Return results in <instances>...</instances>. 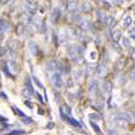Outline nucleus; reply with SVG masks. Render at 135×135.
<instances>
[{
  "mask_svg": "<svg viewBox=\"0 0 135 135\" xmlns=\"http://www.w3.org/2000/svg\"><path fill=\"white\" fill-rule=\"evenodd\" d=\"M89 117H91L92 120H96V122H100V120H101V117H100L97 114H91V115H89Z\"/></svg>",
  "mask_w": 135,
  "mask_h": 135,
  "instance_id": "a878e982",
  "label": "nucleus"
},
{
  "mask_svg": "<svg viewBox=\"0 0 135 135\" xmlns=\"http://www.w3.org/2000/svg\"><path fill=\"white\" fill-rule=\"evenodd\" d=\"M128 28H130V38H131V39H134V38H135V33H134V27H133V26H131V27H128Z\"/></svg>",
  "mask_w": 135,
  "mask_h": 135,
  "instance_id": "c756f323",
  "label": "nucleus"
},
{
  "mask_svg": "<svg viewBox=\"0 0 135 135\" xmlns=\"http://www.w3.org/2000/svg\"><path fill=\"white\" fill-rule=\"evenodd\" d=\"M126 135H133V134H126Z\"/></svg>",
  "mask_w": 135,
  "mask_h": 135,
  "instance_id": "ea45409f",
  "label": "nucleus"
},
{
  "mask_svg": "<svg viewBox=\"0 0 135 135\" xmlns=\"http://www.w3.org/2000/svg\"><path fill=\"white\" fill-rule=\"evenodd\" d=\"M37 97H38V100H39V101H41V103H43V101H45V100H43V97H42V96H41V95H39V93H37Z\"/></svg>",
  "mask_w": 135,
  "mask_h": 135,
  "instance_id": "473e14b6",
  "label": "nucleus"
},
{
  "mask_svg": "<svg viewBox=\"0 0 135 135\" xmlns=\"http://www.w3.org/2000/svg\"><path fill=\"white\" fill-rule=\"evenodd\" d=\"M97 16H99V19L101 22H105V20H107V18H108V16L105 15L104 12H101V11H99V12H97Z\"/></svg>",
  "mask_w": 135,
  "mask_h": 135,
  "instance_id": "412c9836",
  "label": "nucleus"
},
{
  "mask_svg": "<svg viewBox=\"0 0 135 135\" xmlns=\"http://www.w3.org/2000/svg\"><path fill=\"white\" fill-rule=\"evenodd\" d=\"M24 134H26L24 130H14V131H11L10 134H7V135H24Z\"/></svg>",
  "mask_w": 135,
  "mask_h": 135,
  "instance_id": "aec40b11",
  "label": "nucleus"
},
{
  "mask_svg": "<svg viewBox=\"0 0 135 135\" xmlns=\"http://www.w3.org/2000/svg\"><path fill=\"white\" fill-rule=\"evenodd\" d=\"M3 70L5 72V74H7V76H10V77H14V74L11 73L10 70H8V68H7V65H4V66H3Z\"/></svg>",
  "mask_w": 135,
  "mask_h": 135,
  "instance_id": "c85d7f7f",
  "label": "nucleus"
},
{
  "mask_svg": "<svg viewBox=\"0 0 135 135\" xmlns=\"http://www.w3.org/2000/svg\"><path fill=\"white\" fill-rule=\"evenodd\" d=\"M22 119H23V123H24V124H31V123L34 122V120L31 119V117H27V116L22 117Z\"/></svg>",
  "mask_w": 135,
  "mask_h": 135,
  "instance_id": "bb28decb",
  "label": "nucleus"
},
{
  "mask_svg": "<svg viewBox=\"0 0 135 135\" xmlns=\"http://www.w3.org/2000/svg\"><path fill=\"white\" fill-rule=\"evenodd\" d=\"M76 7H77L76 1H72V0H70V1H69V4H68V8L70 11H74V10H76Z\"/></svg>",
  "mask_w": 135,
  "mask_h": 135,
  "instance_id": "b1692460",
  "label": "nucleus"
},
{
  "mask_svg": "<svg viewBox=\"0 0 135 135\" xmlns=\"http://www.w3.org/2000/svg\"><path fill=\"white\" fill-rule=\"evenodd\" d=\"M123 26H124L126 28L127 27H131V26H133V16L131 15H127L124 18V22H123Z\"/></svg>",
  "mask_w": 135,
  "mask_h": 135,
  "instance_id": "f8f14e48",
  "label": "nucleus"
},
{
  "mask_svg": "<svg viewBox=\"0 0 135 135\" xmlns=\"http://www.w3.org/2000/svg\"><path fill=\"white\" fill-rule=\"evenodd\" d=\"M80 47L78 46H69L68 47V54H69V57H70V58H77V57L80 56Z\"/></svg>",
  "mask_w": 135,
  "mask_h": 135,
  "instance_id": "39448f33",
  "label": "nucleus"
},
{
  "mask_svg": "<svg viewBox=\"0 0 135 135\" xmlns=\"http://www.w3.org/2000/svg\"><path fill=\"white\" fill-rule=\"evenodd\" d=\"M89 91H91V93H92V95L96 93V91H97V82H96V81H92V82H91V88H89Z\"/></svg>",
  "mask_w": 135,
  "mask_h": 135,
  "instance_id": "f3484780",
  "label": "nucleus"
},
{
  "mask_svg": "<svg viewBox=\"0 0 135 135\" xmlns=\"http://www.w3.org/2000/svg\"><path fill=\"white\" fill-rule=\"evenodd\" d=\"M33 93H34V92H33V91H30L27 87H26V88H23L22 92H20V95H22L23 97H24V99H30V97H31V95H33Z\"/></svg>",
  "mask_w": 135,
  "mask_h": 135,
  "instance_id": "9d476101",
  "label": "nucleus"
},
{
  "mask_svg": "<svg viewBox=\"0 0 135 135\" xmlns=\"http://www.w3.org/2000/svg\"><path fill=\"white\" fill-rule=\"evenodd\" d=\"M89 58L91 59H95V58H96V56H97V54H96V51H91V54H89Z\"/></svg>",
  "mask_w": 135,
  "mask_h": 135,
  "instance_id": "2f4dec72",
  "label": "nucleus"
},
{
  "mask_svg": "<svg viewBox=\"0 0 135 135\" xmlns=\"http://www.w3.org/2000/svg\"><path fill=\"white\" fill-rule=\"evenodd\" d=\"M61 112H64L65 115L70 116V115H72V110H70V107H68V105H62V107H61Z\"/></svg>",
  "mask_w": 135,
  "mask_h": 135,
  "instance_id": "dca6fc26",
  "label": "nucleus"
},
{
  "mask_svg": "<svg viewBox=\"0 0 135 135\" xmlns=\"http://www.w3.org/2000/svg\"><path fill=\"white\" fill-rule=\"evenodd\" d=\"M8 1H10V0H0V7H1V5H4V4H7Z\"/></svg>",
  "mask_w": 135,
  "mask_h": 135,
  "instance_id": "72a5a7b5",
  "label": "nucleus"
},
{
  "mask_svg": "<svg viewBox=\"0 0 135 135\" xmlns=\"http://www.w3.org/2000/svg\"><path fill=\"white\" fill-rule=\"evenodd\" d=\"M12 111H14V112H15L16 115H19V116H20V117H24V116H26V115L23 114V112H22L20 110H19L18 107H15V105H12Z\"/></svg>",
  "mask_w": 135,
  "mask_h": 135,
  "instance_id": "6ab92c4d",
  "label": "nucleus"
},
{
  "mask_svg": "<svg viewBox=\"0 0 135 135\" xmlns=\"http://www.w3.org/2000/svg\"><path fill=\"white\" fill-rule=\"evenodd\" d=\"M105 73H107V68H105V65H100L99 69H97V76H99V77H104Z\"/></svg>",
  "mask_w": 135,
  "mask_h": 135,
  "instance_id": "4468645a",
  "label": "nucleus"
},
{
  "mask_svg": "<svg viewBox=\"0 0 135 135\" xmlns=\"http://www.w3.org/2000/svg\"><path fill=\"white\" fill-rule=\"evenodd\" d=\"M57 69H58V64H57V61H54V59H50V61L46 62V70H47V72H51V73H54Z\"/></svg>",
  "mask_w": 135,
  "mask_h": 135,
  "instance_id": "0eeeda50",
  "label": "nucleus"
},
{
  "mask_svg": "<svg viewBox=\"0 0 135 135\" xmlns=\"http://www.w3.org/2000/svg\"><path fill=\"white\" fill-rule=\"evenodd\" d=\"M26 105H27L28 108H33L34 105H33V103H30V101H26Z\"/></svg>",
  "mask_w": 135,
  "mask_h": 135,
  "instance_id": "c9c22d12",
  "label": "nucleus"
},
{
  "mask_svg": "<svg viewBox=\"0 0 135 135\" xmlns=\"http://www.w3.org/2000/svg\"><path fill=\"white\" fill-rule=\"evenodd\" d=\"M59 18V8H54L53 14H51V23H57Z\"/></svg>",
  "mask_w": 135,
  "mask_h": 135,
  "instance_id": "1a4fd4ad",
  "label": "nucleus"
},
{
  "mask_svg": "<svg viewBox=\"0 0 135 135\" xmlns=\"http://www.w3.org/2000/svg\"><path fill=\"white\" fill-rule=\"evenodd\" d=\"M10 28H11L10 22H7V20H4V19H1V20H0V37H4L5 34L10 31Z\"/></svg>",
  "mask_w": 135,
  "mask_h": 135,
  "instance_id": "20e7f679",
  "label": "nucleus"
},
{
  "mask_svg": "<svg viewBox=\"0 0 135 135\" xmlns=\"http://www.w3.org/2000/svg\"><path fill=\"white\" fill-rule=\"evenodd\" d=\"M18 34H19L20 37H26V35H27V28H26L24 24H19V27H18Z\"/></svg>",
  "mask_w": 135,
  "mask_h": 135,
  "instance_id": "ddd939ff",
  "label": "nucleus"
},
{
  "mask_svg": "<svg viewBox=\"0 0 135 135\" xmlns=\"http://www.w3.org/2000/svg\"><path fill=\"white\" fill-rule=\"evenodd\" d=\"M89 124H91V127L93 128V131L96 133V135H103V133H101V128H100L99 126L96 124V122H93V120H92V122H89Z\"/></svg>",
  "mask_w": 135,
  "mask_h": 135,
  "instance_id": "9b49d317",
  "label": "nucleus"
},
{
  "mask_svg": "<svg viewBox=\"0 0 135 135\" xmlns=\"http://www.w3.org/2000/svg\"><path fill=\"white\" fill-rule=\"evenodd\" d=\"M0 97H1V99H5V100H7V96H5V95L3 93V92H1V93H0Z\"/></svg>",
  "mask_w": 135,
  "mask_h": 135,
  "instance_id": "e433bc0d",
  "label": "nucleus"
},
{
  "mask_svg": "<svg viewBox=\"0 0 135 135\" xmlns=\"http://www.w3.org/2000/svg\"><path fill=\"white\" fill-rule=\"evenodd\" d=\"M107 23H108V26H110V27H112V26H114V23H115L114 18H107Z\"/></svg>",
  "mask_w": 135,
  "mask_h": 135,
  "instance_id": "7c9ffc66",
  "label": "nucleus"
},
{
  "mask_svg": "<svg viewBox=\"0 0 135 135\" xmlns=\"http://www.w3.org/2000/svg\"><path fill=\"white\" fill-rule=\"evenodd\" d=\"M33 80H34V82H35V85H37V87H39V88H41V89H42V88H43V84H42V82H41V81H39V80H38V77L33 76Z\"/></svg>",
  "mask_w": 135,
  "mask_h": 135,
  "instance_id": "5701e85b",
  "label": "nucleus"
},
{
  "mask_svg": "<svg viewBox=\"0 0 135 135\" xmlns=\"http://www.w3.org/2000/svg\"><path fill=\"white\" fill-rule=\"evenodd\" d=\"M114 4H120V0H112Z\"/></svg>",
  "mask_w": 135,
  "mask_h": 135,
  "instance_id": "4c0bfd02",
  "label": "nucleus"
},
{
  "mask_svg": "<svg viewBox=\"0 0 135 135\" xmlns=\"http://www.w3.org/2000/svg\"><path fill=\"white\" fill-rule=\"evenodd\" d=\"M81 10L84 11V12H89V11H91V5L88 4V3H84V4L81 5Z\"/></svg>",
  "mask_w": 135,
  "mask_h": 135,
  "instance_id": "4be33fe9",
  "label": "nucleus"
},
{
  "mask_svg": "<svg viewBox=\"0 0 135 135\" xmlns=\"http://www.w3.org/2000/svg\"><path fill=\"white\" fill-rule=\"evenodd\" d=\"M7 68H8V70H10L14 76L19 72V65H18V62H16L15 59H10V61H8V66Z\"/></svg>",
  "mask_w": 135,
  "mask_h": 135,
  "instance_id": "423d86ee",
  "label": "nucleus"
},
{
  "mask_svg": "<svg viewBox=\"0 0 135 135\" xmlns=\"http://www.w3.org/2000/svg\"><path fill=\"white\" fill-rule=\"evenodd\" d=\"M10 49H16L18 47V41L16 39H12V41H10V46H8Z\"/></svg>",
  "mask_w": 135,
  "mask_h": 135,
  "instance_id": "393cba45",
  "label": "nucleus"
},
{
  "mask_svg": "<svg viewBox=\"0 0 135 135\" xmlns=\"http://www.w3.org/2000/svg\"><path fill=\"white\" fill-rule=\"evenodd\" d=\"M38 114L42 115V114H43V110H41V108H39V110H38Z\"/></svg>",
  "mask_w": 135,
  "mask_h": 135,
  "instance_id": "58836bf2",
  "label": "nucleus"
},
{
  "mask_svg": "<svg viewBox=\"0 0 135 135\" xmlns=\"http://www.w3.org/2000/svg\"><path fill=\"white\" fill-rule=\"evenodd\" d=\"M112 39L115 42H119L120 39H122V33H120L119 30H115L112 31Z\"/></svg>",
  "mask_w": 135,
  "mask_h": 135,
  "instance_id": "2eb2a0df",
  "label": "nucleus"
},
{
  "mask_svg": "<svg viewBox=\"0 0 135 135\" xmlns=\"http://www.w3.org/2000/svg\"><path fill=\"white\" fill-rule=\"evenodd\" d=\"M51 82H53V85L57 88V89H59V88H62V76L61 73H57V72H54L53 76H51Z\"/></svg>",
  "mask_w": 135,
  "mask_h": 135,
  "instance_id": "7ed1b4c3",
  "label": "nucleus"
},
{
  "mask_svg": "<svg viewBox=\"0 0 135 135\" xmlns=\"http://www.w3.org/2000/svg\"><path fill=\"white\" fill-rule=\"evenodd\" d=\"M37 11V4L33 1V0H26L24 1V12L27 15H31L33 16Z\"/></svg>",
  "mask_w": 135,
  "mask_h": 135,
  "instance_id": "f03ea898",
  "label": "nucleus"
},
{
  "mask_svg": "<svg viewBox=\"0 0 135 135\" xmlns=\"http://www.w3.org/2000/svg\"><path fill=\"white\" fill-rule=\"evenodd\" d=\"M108 135H117V133L115 130H110V131H108Z\"/></svg>",
  "mask_w": 135,
  "mask_h": 135,
  "instance_id": "f704fd0d",
  "label": "nucleus"
},
{
  "mask_svg": "<svg viewBox=\"0 0 135 135\" xmlns=\"http://www.w3.org/2000/svg\"><path fill=\"white\" fill-rule=\"evenodd\" d=\"M28 50H30V53H31V56H33V57L38 56V45H37L34 41L28 42Z\"/></svg>",
  "mask_w": 135,
  "mask_h": 135,
  "instance_id": "6e6552de",
  "label": "nucleus"
},
{
  "mask_svg": "<svg viewBox=\"0 0 135 135\" xmlns=\"http://www.w3.org/2000/svg\"><path fill=\"white\" fill-rule=\"evenodd\" d=\"M26 84H27V88H28V89L34 92V89H33V84H31V80H30V77H27V78H26Z\"/></svg>",
  "mask_w": 135,
  "mask_h": 135,
  "instance_id": "cd10ccee",
  "label": "nucleus"
},
{
  "mask_svg": "<svg viewBox=\"0 0 135 135\" xmlns=\"http://www.w3.org/2000/svg\"><path fill=\"white\" fill-rule=\"evenodd\" d=\"M115 120L120 124H127V123L133 122V116H131L128 112H119L115 116Z\"/></svg>",
  "mask_w": 135,
  "mask_h": 135,
  "instance_id": "f257e3e1",
  "label": "nucleus"
},
{
  "mask_svg": "<svg viewBox=\"0 0 135 135\" xmlns=\"http://www.w3.org/2000/svg\"><path fill=\"white\" fill-rule=\"evenodd\" d=\"M122 43H123V46H124V47H131V45L130 43V39L127 38V37H124V38H122Z\"/></svg>",
  "mask_w": 135,
  "mask_h": 135,
  "instance_id": "a211bd4d",
  "label": "nucleus"
}]
</instances>
